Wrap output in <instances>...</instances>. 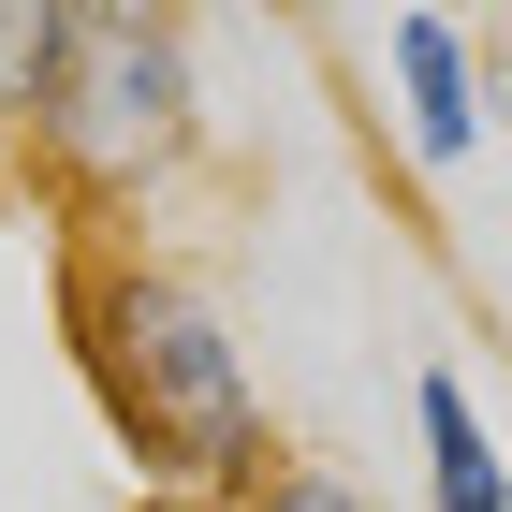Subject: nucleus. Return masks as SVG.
<instances>
[{"label":"nucleus","mask_w":512,"mask_h":512,"mask_svg":"<svg viewBox=\"0 0 512 512\" xmlns=\"http://www.w3.org/2000/svg\"><path fill=\"white\" fill-rule=\"evenodd\" d=\"M59 322H74V366H88V395H103L118 454H132V498L235 512L249 483L278 469L249 337H235V308H220L191 264H161L147 235L132 249H59Z\"/></svg>","instance_id":"obj_1"},{"label":"nucleus","mask_w":512,"mask_h":512,"mask_svg":"<svg viewBox=\"0 0 512 512\" xmlns=\"http://www.w3.org/2000/svg\"><path fill=\"white\" fill-rule=\"evenodd\" d=\"M191 147H205L191 15H161V0H74L59 88L30 118V191L74 220V249H132V220L191 176Z\"/></svg>","instance_id":"obj_2"},{"label":"nucleus","mask_w":512,"mask_h":512,"mask_svg":"<svg viewBox=\"0 0 512 512\" xmlns=\"http://www.w3.org/2000/svg\"><path fill=\"white\" fill-rule=\"evenodd\" d=\"M381 74H395V147L425 176H454L483 147V44L454 15H381Z\"/></svg>","instance_id":"obj_3"},{"label":"nucleus","mask_w":512,"mask_h":512,"mask_svg":"<svg viewBox=\"0 0 512 512\" xmlns=\"http://www.w3.org/2000/svg\"><path fill=\"white\" fill-rule=\"evenodd\" d=\"M410 439H425V512H512V454H498V425H483V395L454 366L410 381Z\"/></svg>","instance_id":"obj_4"},{"label":"nucleus","mask_w":512,"mask_h":512,"mask_svg":"<svg viewBox=\"0 0 512 512\" xmlns=\"http://www.w3.org/2000/svg\"><path fill=\"white\" fill-rule=\"evenodd\" d=\"M59 30H74V0H0V161L30 147L44 88H59Z\"/></svg>","instance_id":"obj_5"},{"label":"nucleus","mask_w":512,"mask_h":512,"mask_svg":"<svg viewBox=\"0 0 512 512\" xmlns=\"http://www.w3.org/2000/svg\"><path fill=\"white\" fill-rule=\"evenodd\" d=\"M235 512H381V498H366V483H337V469H308V454H278Z\"/></svg>","instance_id":"obj_6"},{"label":"nucleus","mask_w":512,"mask_h":512,"mask_svg":"<svg viewBox=\"0 0 512 512\" xmlns=\"http://www.w3.org/2000/svg\"><path fill=\"white\" fill-rule=\"evenodd\" d=\"M132 512H191V498H132Z\"/></svg>","instance_id":"obj_7"},{"label":"nucleus","mask_w":512,"mask_h":512,"mask_svg":"<svg viewBox=\"0 0 512 512\" xmlns=\"http://www.w3.org/2000/svg\"><path fill=\"white\" fill-rule=\"evenodd\" d=\"M0 205H15V161H0Z\"/></svg>","instance_id":"obj_8"}]
</instances>
